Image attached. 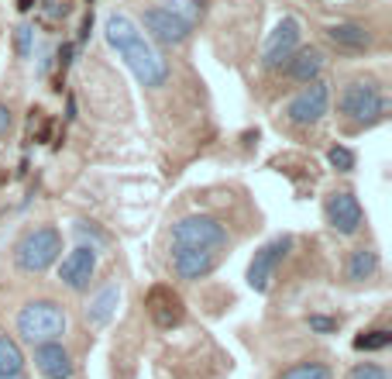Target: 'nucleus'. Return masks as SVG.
I'll return each instance as SVG.
<instances>
[{
	"label": "nucleus",
	"mask_w": 392,
	"mask_h": 379,
	"mask_svg": "<svg viewBox=\"0 0 392 379\" xmlns=\"http://www.w3.org/2000/svg\"><path fill=\"white\" fill-rule=\"evenodd\" d=\"M275 379H334V373L323 362H299V366H289L286 373H279Z\"/></svg>",
	"instance_id": "20"
},
{
	"label": "nucleus",
	"mask_w": 392,
	"mask_h": 379,
	"mask_svg": "<svg viewBox=\"0 0 392 379\" xmlns=\"http://www.w3.org/2000/svg\"><path fill=\"white\" fill-rule=\"evenodd\" d=\"M348 379H389V376H386V369L375 366V362H358V366L348 373Z\"/></svg>",
	"instance_id": "24"
},
{
	"label": "nucleus",
	"mask_w": 392,
	"mask_h": 379,
	"mask_svg": "<svg viewBox=\"0 0 392 379\" xmlns=\"http://www.w3.org/2000/svg\"><path fill=\"white\" fill-rule=\"evenodd\" d=\"M327 107H331V90H327V83L310 80L307 90H299V93L289 100L286 117L292 124H316V121L327 114Z\"/></svg>",
	"instance_id": "7"
},
{
	"label": "nucleus",
	"mask_w": 392,
	"mask_h": 379,
	"mask_svg": "<svg viewBox=\"0 0 392 379\" xmlns=\"http://www.w3.org/2000/svg\"><path fill=\"white\" fill-rule=\"evenodd\" d=\"M35 366L45 379H73L76 366H73V355L62 349V342H42L35 345Z\"/></svg>",
	"instance_id": "14"
},
{
	"label": "nucleus",
	"mask_w": 392,
	"mask_h": 379,
	"mask_svg": "<svg viewBox=\"0 0 392 379\" xmlns=\"http://www.w3.org/2000/svg\"><path fill=\"white\" fill-rule=\"evenodd\" d=\"M310 327H314V331H320V334H334V331H338V317L314 314V317H310Z\"/></svg>",
	"instance_id": "26"
},
{
	"label": "nucleus",
	"mask_w": 392,
	"mask_h": 379,
	"mask_svg": "<svg viewBox=\"0 0 392 379\" xmlns=\"http://www.w3.org/2000/svg\"><path fill=\"white\" fill-rule=\"evenodd\" d=\"M327 38L338 45V49H348V52H362L372 45V35H368L365 25H355V21H338V25L327 28Z\"/></svg>",
	"instance_id": "15"
},
{
	"label": "nucleus",
	"mask_w": 392,
	"mask_h": 379,
	"mask_svg": "<svg viewBox=\"0 0 392 379\" xmlns=\"http://www.w3.org/2000/svg\"><path fill=\"white\" fill-rule=\"evenodd\" d=\"M299 38H303L299 21H296V18H283L279 25L268 31V38H265V45H261V62H265L268 69H279L289 55L299 49Z\"/></svg>",
	"instance_id": "8"
},
{
	"label": "nucleus",
	"mask_w": 392,
	"mask_h": 379,
	"mask_svg": "<svg viewBox=\"0 0 392 379\" xmlns=\"http://www.w3.org/2000/svg\"><path fill=\"white\" fill-rule=\"evenodd\" d=\"M18 331L31 345L42 342H59L66 334V310L55 300H31L18 314Z\"/></svg>",
	"instance_id": "2"
},
{
	"label": "nucleus",
	"mask_w": 392,
	"mask_h": 379,
	"mask_svg": "<svg viewBox=\"0 0 392 379\" xmlns=\"http://www.w3.org/2000/svg\"><path fill=\"white\" fill-rule=\"evenodd\" d=\"M7 128H11V110L0 104V135H7Z\"/></svg>",
	"instance_id": "28"
},
{
	"label": "nucleus",
	"mask_w": 392,
	"mask_h": 379,
	"mask_svg": "<svg viewBox=\"0 0 392 379\" xmlns=\"http://www.w3.org/2000/svg\"><path fill=\"white\" fill-rule=\"evenodd\" d=\"M117 303H121V290H117V286H104V290L93 297V303L86 307V321L93 327H104L107 321L114 317Z\"/></svg>",
	"instance_id": "17"
},
{
	"label": "nucleus",
	"mask_w": 392,
	"mask_h": 379,
	"mask_svg": "<svg viewBox=\"0 0 392 379\" xmlns=\"http://www.w3.org/2000/svg\"><path fill=\"white\" fill-rule=\"evenodd\" d=\"M162 4H165L169 11H176L179 18H186L189 25H193V21L200 18V11H203V0H162Z\"/></svg>",
	"instance_id": "22"
},
{
	"label": "nucleus",
	"mask_w": 392,
	"mask_h": 379,
	"mask_svg": "<svg viewBox=\"0 0 392 379\" xmlns=\"http://www.w3.org/2000/svg\"><path fill=\"white\" fill-rule=\"evenodd\" d=\"M145 28H148V35L162 42V45H183L186 38H189V31L193 25L179 18L176 11H169V7H152V11H145Z\"/></svg>",
	"instance_id": "9"
},
{
	"label": "nucleus",
	"mask_w": 392,
	"mask_h": 379,
	"mask_svg": "<svg viewBox=\"0 0 392 379\" xmlns=\"http://www.w3.org/2000/svg\"><path fill=\"white\" fill-rule=\"evenodd\" d=\"M375 272H379V255L372 248H355L348 259V279L362 283V279H372Z\"/></svg>",
	"instance_id": "18"
},
{
	"label": "nucleus",
	"mask_w": 392,
	"mask_h": 379,
	"mask_svg": "<svg viewBox=\"0 0 392 379\" xmlns=\"http://www.w3.org/2000/svg\"><path fill=\"white\" fill-rule=\"evenodd\" d=\"M145 307H148V314H152V321L158 327H179L186 317V307H183V297L172 290V286H152V293L145 300Z\"/></svg>",
	"instance_id": "11"
},
{
	"label": "nucleus",
	"mask_w": 392,
	"mask_h": 379,
	"mask_svg": "<svg viewBox=\"0 0 392 379\" xmlns=\"http://www.w3.org/2000/svg\"><path fill=\"white\" fill-rule=\"evenodd\" d=\"M90 28H93V14H86V21H83V31H79V42H86V38H90Z\"/></svg>",
	"instance_id": "29"
},
{
	"label": "nucleus",
	"mask_w": 392,
	"mask_h": 379,
	"mask_svg": "<svg viewBox=\"0 0 392 379\" xmlns=\"http://www.w3.org/2000/svg\"><path fill=\"white\" fill-rule=\"evenodd\" d=\"M227 245V231L217 217L210 214H189L176 221L172 228V248H224Z\"/></svg>",
	"instance_id": "5"
},
{
	"label": "nucleus",
	"mask_w": 392,
	"mask_h": 379,
	"mask_svg": "<svg viewBox=\"0 0 392 379\" xmlns=\"http://www.w3.org/2000/svg\"><path fill=\"white\" fill-rule=\"evenodd\" d=\"M386 110H389V104H386L382 90H379L372 80H355L340 90V114H348V117L358 121V124H375V121H382Z\"/></svg>",
	"instance_id": "4"
},
{
	"label": "nucleus",
	"mask_w": 392,
	"mask_h": 379,
	"mask_svg": "<svg viewBox=\"0 0 392 379\" xmlns=\"http://www.w3.org/2000/svg\"><path fill=\"white\" fill-rule=\"evenodd\" d=\"M0 379H25L21 373H11V376H0Z\"/></svg>",
	"instance_id": "31"
},
{
	"label": "nucleus",
	"mask_w": 392,
	"mask_h": 379,
	"mask_svg": "<svg viewBox=\"0 0 392 379\" xmlns=\"http://www.w3.org/2000/svg\"><path fill=\"white\" fill-rule=\"evenodd\" d=\"M289 62V76L296 83H310L320 76V69H323V52L320 49H296V52L286 59Z\"/></svg>",
	"instance_id": "16"
},
{
	"label": "nucleus",
	"mask_w": 392,
	"mask_h": 379,
	"mask_svg": "<svg viewBox=\"0 0 392 379\" xmlns=\"http://www.w3.org/2000/svg\"><path fill=\"white\" fill-rule=\"evenodd\" d=\"M289 248H292V238H289V235H279V238H272L268 245H261L259 252H255V259H251V266H248V286H251L255 293H265V290L272 286L275 269H279V262H283V255H286Z\"/></svg>",
	"instance_id": "6"
},
{
	"label": "nucleus",
	"mask_w": 392,
	"mask_h": 379,
	"mask_svg": "<svg viewBox=\"0 0 392 379\" xmlns=\"http://www.w3.org/2000/svg\"><path fill=\"white\" fill-rule=\"evenodd\" d=\"M327 224L338 231V235H355L362 228V204L355 193L338 190L327 197Z\"/></svg>",
	"instance_id": "10"
},
{
	"label": "nucleus",
	"mask_w": 392,
	"mask_h": 379,
	"mask_svg": "<svg viewBox=\"0 0 392 379\" xmlns=\"http://www.w3.org/2000/svg\"><path fill=\"white\" fill-rule=\"evenodd\" d=\"M62 252V235L52 224H42V228H31L25 238L14 248V262L21 272H45L59 259Z\"/></svg>",
	"instance_id": "3"
},
{
	"label": "nucleus",
	"mask_w": 392,
	"mask_h": 379,
	"mask_svg": "<svg viewBox=\"0 0 392 379\" xmlns=\"http://www.w3.org/2000/svg\"><path fill=\"white\" fill-rule=\"evenodd\" d=\"M31 7H35V0H18V11H21V14H28Z\"/></svg>",
	"instance_id": "30"
},
{
	"label": "nucleus",
	"mask_w": 392,
	"mask_h": 379,
	"mask_svg": "<svg viewBox=\"0 0 392 379\" xmlns=\"http://www.w3.org/2000/svg\"><path fill=\"white\" fill-rule=\"evenodd\" d=\"M93 272H97V252L86 248V245H79L76 252H69V255L62 259L59 279H62L69 290H83V286H90Z\"/></svg>",
	"instance_id": "13"
},
{
	"label": "nucleus",
	"mask_w": 392,
	"mask_h": 379,
	"mask_svg": "<svg viewBox=\"0 0 392 379\" xmlns=\"http://www.w3.org/2000/svg\"><path fill=\"white\" fill-rule=\"evenodd\" d=\"M392 334L386 327H375V331H365V334H358L355 338V349L358 352H379V349H389Z\"/></svg>",
	"instance_id": "21"
},
{
	"label": "nucleus",
	"mask_w": 392,
	"mask_h": 379,
	"mask_svg": "<svg viewBox=\"0 0 392 379\" xmlns=\"http://www.w3.org/2000/svg\"><path fill=\"white\" fill-rule=\"evenodd\" d=\"M217 248H172V269L179 279H207L217 269Z\"/></svg>",
	"instance_id": "12"
},
{
	"label": "nucleus",
	"mask_w": 392,
	"mask_h": 379,
	"mask_svg": "<svg viewBox=\"0 0 392 379\" xmlns=\"http://www.w3.org/2000/svg\"><path fill=\"white\" fill-rule=\"evenodd\" d=\"M31 38H35V31L28 25H21L18 31H14V49H18V55L25 59V55H31Z\"/></svg>",
	"instance_id": "25"
},
{
	"label": "nucleus",
	"mask_w": 392,
	"mask_h": 379,
	"mask_svg": "<svg viewBox=\"0 0 392 379\" xmlns=\"http://www.w3.org/2000/svg\"><path fill=\"white\" fill-rule=\"evenodd\" d=\"M107 45L128 62V69L138 76L141 86H162L169 80V66L158 55V49L145 38V31L131 21L128 14H107L104 21Z\"/></svg>",
	"instance_id": "1"
},
{
	"label": "nucleus",
	"mask_w": 392,
	"mask_h": 379,
	"mask_svg": "<svg viewBox=\"0 0 392 379\" xmlns=\"http://www.w3.org/2000/svg\"><path fill=\"white\" fill-rule=\"evenodd\" d=\"M327 163L334 165L338 173H351V169H355V152H351V148H340V145H334V148L327 152Z\"/></svg>",
	"instance_id": "23"
},
{
	"label": "nucleus",
	"mask_w": 392,
	"mask_h": 379,
	"mask_svg": "<svg viewBox=\"0 0 392 379\" xmlns=\"http://www.w3.org/2000/svg\"><path fill=\"white\" fill-rule=\"evenodd\" d=\"M21 369H25V355L18 349V342L0 334V376H11V373H21Z\"/></svg>",
	"instance_id": "19"
},
{
	"label": "nucleus",
	"mask_w": 392,
	"mask_h": 379,
	"mask_svg": "<svg viewBox=\"0 0 392 379\" xmlns=\"http://www.w3.org/2000/svg\"><path fill=\"white\" fill-rule=\"evenodd\" d=\"M69 62H73V45H62V49H59V66L69 69Z\"/></svg>",
	"instance_id": "27"
}]
</instances>
